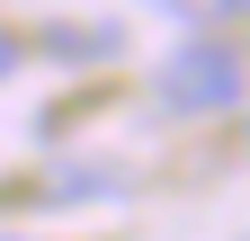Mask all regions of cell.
<instances>
[{"label":"cell","mask_w":250,"mask_h":241,"mask_svg":"<svg viewBox=\"0 0 250 241\" xmlns=\"http://www.w3.org/2000/svg\"><path fill=\"white\" fill-rule=\"evenodd\" d=\"M152 99H161L170 116H214V107H232V99H241V54L214 45V36H188L170 63L152 72Z\"/></svg>","instance_id":"6da1fadb"},{"label":"cell","mask_w":250,"mask_h":241,"mask_svg":"<svg viewBox=\"0 0 250 241\" xmlns=\"http://www.w3.org/2000/svg\"><path fill=\"white\" fill-rule=\"evenodd\" d=\"M152 9H188V0H152Z\"/></svg>","instance_id":"277c9868"},{"label":"cell","mask_w":250,"mask_h":241,"mask_svg":"<svg viewBox=\"0 0 250 241\" xmlns=\"http://www.w3.org/2000/svg\"><path fill=\"white\" fill-rule=\"evenodd\" d=\"M45 54H116V27H45Z\"/></svg>","instance_id":"7a4b0ae2"},{"label":"cell","mask_w":250,"mask_h":241,"mask_svg":"<svg viewBox=\"0 0 250 241\" xmlns=\"http://www.w3.org/2000/svg\"><path fill=\"white\" fill-rule=\"evenodd\" d=\"M18 54H27V45L9 36V27H0V80H9V72H18Z\"/></svg>","instance_id":"3957f363"}]
</instances>
